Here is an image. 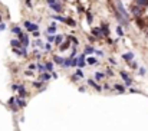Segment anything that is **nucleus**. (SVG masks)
Instances as JSON below:
<instances>
[{
  "instance_id": "obj_25",
  "label": "nucleus",
  "mask_w": 148,
  "mask_h": 131,
  "mask_svg": "<svg viewBox=\"0 0 148 131\" xmlns=\"http://www.w3.org/2000/svg\"><path fill=\"white\" fill-rule=\"evenodd\" d=\"M55 29H56V26H53V25L50 26V27H48V35H49V33H53L55 32Z\"/></svg>"
},
{
  "instance_id": "obj_44",
  "label": "nucleus",
  "mask_w": 148,
  "mask_h": 131,
  "mask_svg": "<svg viewBox=\"0 0 148 131\" xmlns=\"http://www.w3.org/2000/svg\"><path fill=\"white\" fill-rule=\"evenodd\" d=\"M0 19H1V16H0Z\"/></svg>"
},
{
  "instance_id": "obj_28",
  "label": "nucleus",
  "mask_w": 148,
  "mask_h": 131,
  "mask_svg": "<svg viewBox=\"0 0 148 131\" xmlns=\"http://www.w3.org/2000/svg\"><path fill=\"white\" fill-rule=\"evenodd\" d=\"M86 19H88V23H92V15H91V13H86Z\"/></svg>"
},
{
  "instance_id": "obj_26",
  "label": "nucleus",
  "mask_w": 148,
  "mask_h": 131,
  "mask_svg": "<svg viewBox=\"0 0 148 131\" xmlns=\"http://www.w3.org/2000/svg\"><path fill=\"white\" fill-rule=\"evenodd\" d=\"M63 65H65V66H72V58H71V59H66Z\"/></svg>"
},
{
  "instance_id": "obj_40",
  "label": "nucleus",
  "mask_w": 148,
  "mask_h": 131,
  "mask_svg": "<svg viewBox=\"0 0 148 131\" xmlns=\"http://www.w3.org/2000/svg\"><path fill=\"white\" fill-rule=\"evenodd\" d=\"M140 74H141V75L145 74V69H144V68H141V69H140Z\"/></svg>"
},
{
  "instance_id": "obj_14",
  "label": "nucleus",
  "mask_w": 148,
  "mask_h": 131,
  "mask_svg": "<svg viewBox=\"0 0 148 131\" xmlns=\"http://www.w3.org/2000/svg\"><path fill=\"white\" fill-rule=\"evenodd\" d=\"M49 79H50L49 74H42L40 75V81H49Z\"/></svg>"
},
{
  "instance_id": "obj_41",
  "label": "nucleus",
  "mask_w": 148,
  "mask_h": 131,
  "mask_svg": "<svg viewBox=\"0 0 148 131\" xmlns=\"http://www.w3.org/2000/svg\"><path fill=\"white\" fill-rule=\"evenodd\" d=\"M55 1H56V0H48V3H49V4H55Z\"/></svg>"
},
{
  "instance_id": "obj_33",
  "label": "nucleus",
  "mask_w": 148,
  "mask_h": 131,
  "mask_svg": "<svg viewBox=\"0 0 148 131\" xmlns=\"http://www.w3.org/2000/svg\"><path fill=\"white\" fill-rule=\"evenodd\" d=\"M33 87H36V88H39V87H42V82H33Z\"/></svg>"
},
{
  "instance_id": "obj_24",
  "label": "nucleus",
  "mask_w": 148,
  "mask_h": 131,
  "mask_svg": "<svg viewBox=\"0 0 148 131\" xmlns=\"http://www.w3.org/2000/svg\"><path fill=\"white\" fill-rule=\"evenodd\" d=\"M115 89H118L119 92H124V91H125V88H124L122 85H118V84H116V85H115Z\"/></svg>"
},
{
  "instance_id": "obj_13",
  "label": "nucleus",
  "mask_w": 148,
  "mask_h": 131,
  "mask_svg": "<svg viewBox=\"0 0 148 131\" xmlns=\"http://www.w3.org/2000/svg\"><path fill=\"white\" fill-rule=\"evenodd\" d=\"M137 23H138V27H141V29H144V27H145V22H144L142 19H140V17L137 19Z\"/></svg>"
},
{
  "instance_id": "obj_35",
  "label": "nucleus",
  "mask_w": 148,
  "mask_h": 131,
  "mask_svg": "<svg viewBox=\"0 0 148 131\" xmlns=\"http://www.w3.org/2000/svg\"><path fill=\"white\" fill-rule=\"evenodd\" d=\"M95 76H96V79H102V78H104V75L99 74V72H98V74H95Z\"/></svg>"
},
{
  "instance_id": "obj_21",
  "label": "nucleus",
  "mask_w": 148,
  "mask_h": 131,
  "mask_svg": "<svg viewBox=\"0 0 148 131\" xmlns=\"http://www.w3.org/2000/svg\"><path fill=\"white\" fill-rule=\"evenodd\" d=\"M46 69H48V71H53V64H52V62H48V64H46Z\"/></svg>"
},
{
  "instance_id": "obj_9",
  "label": "nucleus",
  "mask_w": 148,
  "mask_h": 131,
  "mask_svg": "<svg viewBox=\"0 0 148 131\" xmlns=\"http://www.w3.org/2000/svg\"><path fill=\"white\" fill-rule=\"evenodd\" d=\"M88 84H89L91 87H93L95 89H98V91L101 89V87H99V85H98V84H96L95 81H93V79H89V81H88Z\"/></svg>"
},
{
  "instance_id": "obj_43",
  "label": "nucleus",
  "mask_w": 148,
  "mask_h": 131,
  "mask_svg": "<svg viewBox=\"0 0 148 131\" xmlns=\"http://www.w3.org/2000/svg\"><path fill=\"white\" fill-rule=\"evenodd\" d=\"M26 4H27V6L30 7V6H32V4H30V0H26Z\"/></svg>"
},
{
  "instance_id": "obj_5",
  "label": "nucleus",
  "mask_w": 148,
  "mask_h": 131,
  "mask_svg": "<svg viewBox=\"0 0 148 131\" xmlns=\"http://www.w3.org/2000/svg\"><path fill=\"white\" fill-rule=\"evenodd\" d=\"M132 13H134L137 17H140L141 15H142V9H141V6H138V4L134 6V7H132Z\"/></svg>"
},
{
  "instance_id": "obj_22",
  "label": "nucleus",
  "mask_w": 148,
  "mask_h": 131,
  "mask_svg": "<svg viewBox=\"0 0 148 131\" xmlns=\"http://www.w3.org/2000/svg\"><path fill=\"white\" fill-rule=\"evenodd\" d=\"M66 23H68L69 26H72V27L76 25V23H75V20H72V19H66Z\"/></svg>"
},
{
  "instance_id": "obj_17",
  "label": "nucleus",
  "mask_w": 148,
  "mask_h": 131,
  "mask_svg": "<svg viewBox=\"0 0 148 131\" xmlns=\"http://www.w3.org/2000/svg\"><path fill=\"white\" fill-rule=\"evenodd\" d=\"M16 102L19 104V107H26V101H23L22 98H16Z\"/></svg>"
},
{
  "instance_id": "obj_8",
  "label": "nucleus",
  "mask_w": 148,
  "mask_h": 131,
  "mask_svg": "<svg viewBox=\"0 0 148 131\" xmlns=\"http://www.w3.org/2000/svg\"><path fill=\"white\" fill-rule=\"evenodd\" d=\"M10 43H12V46H13V48H22V46H23V43H20V42L19 41H15V39H13V41L10 42Z\"/></svg>"
},
{
  "instance_id": "obj_31",
  "label": "nucleus",
  "mask_w": 148,
  "mask_h": 131,
  "mask_svg": "<svg viewBox=\"0 0 148 131\" xmlns=\"http://www.w3.org/2000/svg\"><path fill=\"white\" fill-rule=\"evenodd\" d=\"M116 33H118V35H119V36H122V35H124L122 29H121V27H119V26H118V27H116Z\"/></svg>"
},
{
  "instance_id": "obj_34",
  "label": "nucleus",
  "mask_w": 148,
  "mask_h": 131,
  "mask_svg": "<svg viewBox=\"0 0 148 131\" xmlns=\"http://www.w3.org/2000/svg\"><path fill=\"white\" fill-rule=\"evenodd\" d=\"M19 88H20V87H19V85H17V84H13V85H12V89H13V91L19 89Z\"/></svg>"
},
{
  "instance_id": "obj_38",
  "label": "nucleus",
  "mask_w": 148,
  "mask_h": 131,
  "mask_svg": "<svg viewBox=\"0 0 148 131\" xmlns=\"http://www.w3.org/2000/svg\"><path fill=\"white\" fill-rule=\"evenodd\" d=\"M6 29V25L4 23H0V30H4Z\"/></svg>"
},
{
  "instance_id": "obj_32",
  "label": "nucleus",
  "mask_w": 148,
  "mask_h": 131,
  "mask_svg": "<svg viewBox=\"0 0 148 131\" xmlns=\"http://www.w3.org/2000/svg\"><path fill=\"white\" fill-rule=\"evenodd\" d=\"M76 76H81V78H83V72L81 71V69H78V71H76Z\"/></svg>"
},
{
  "instance_id": "obj_18",
  "label": "nucleus",
  "mask_w": 148,
  "mask_h": 131,
  "mask_svg": "<svg viewBox=\"0 0 148 131\" xmlns=\"http://www.w3.org/2000/svg\"><path fill=\"white\" fill-rule=\"evenodd\" d=\"M37 69H39V72H42V74H45L48 69H46V65H37Z\"/></svg>"
},
{
  "instance_id": "obj_6",
  "label": "nucleus",
  "mask_w": 148,
  "mask_h": 131,
  "mask_svg": "<svg viewBox=\"0 0 148 131\" xmlns=\"http://www.w3.org/2000/svg\"><path fill=\"white\" fill-rule=\"evenodd\" d=\"M122 58L127 61V62H130V61H132V59H134V53H131V52H130V53H124Z\"/></svg>"
},
{
  "instance_id": "obj_39",
  "label": "nucleus",
  "mask_w": 148,
  "mask_h": 131,
  "mask_svg": "<svg viewBox=\"0 0 148 131\" xmlns=\"http://www.w3.org/2000/svg\"><path fill=\"white\" fill-rule=\"evenodd\" d=\"M45 49H46V50H50V49H52V48H50V45H49V43H48V45H45Z\"/></svg>"
},
{
  "instance_id": "obj_15",
  "label": "nucleus",
  "mask_w": 148,
  "mask_h": 131,
  "mask_svg": "<svg viewBox=\"0 0 148 131\" xmlns=\"http://www.w3.org/2000/svg\"><path fill=\"white\" fill-rule=\"evenodd\" d=\"M96 62H98V59H96V58H93V56L88 58V64H89V65H93V64H96Z\"/></svg>"
},
{
  "instance_id": "obj_30",
  "label": "nucleus",
  "mask_w": 148,
  "mask_h": 131,
  "mask_svg": "<svg viewBox=\"0 0 148 131\" xmlns=\"http://www.w3.org/2000/svg\"><path fill=\"white\" fill-rule=\"evenodd\" d=\"M56 20H60V22H66V17H62V16H55Z\"/></svg>"
},
{
  "instance_id": "obj_11",
  "label": "nucleus",
  "mask_w": 148,
  "mask_h": 131,
  "mask_svg": "<svg viewBox=\"0 0 148 131\" xmlns=\"http://www.w3.org/2000/svg\"><path fill=\"white\" fill-rule=\"evenodd\" d=\"M53 59H55V62L59 64V65H63V64H65V59H63V58H60V56H55Z\"/></svg>"
},
{
  "instance_id": "obj_16",
  "label": "nucleus",
  "mask_w": 148,
  "mask_h": 131,
  "mask_svg": "<svg viewBox=\"0 0 148 131\" xmlns=\"http://www.w3.org/2000/svg\"><path fill=\"white\" fill-rule=\"evenodd\" d=\"M102 30H104V36H108V23H102Z\"/></svg>"
},
{
  "instance_id": "obj_7",
  "label": "nucleus",
  "mask_w": 148,
  "mask_h": 131,
  "mask_svg": "<svg viewBox=\"0 0 148 131\" xmlns=\"http://www.w3.org/2000/svg\"><path fill=\"white\" fill-rule=\"evenodd\" d=\"M78 59H79V64H78V65H79V68L85 66V64H86V62H85V55H81V56H78Z\"/></svg>"
},
{
  "instance_id": "obj_36",
  "label": "nucleus",
  "mask_w": 148,
  "mask_h": 131,
  "mask_svg": "<svg viewBox=\"0 0 148 131\" xmlns=\"http://www.w3.org/2000/svg\"><path fill=\"white\" fill-rule=\"evenodd\" d=\"M55 39H56V36H48V41L49 42H53Z\"/></svg>"
},
{
  "instance_id": "obj_10",
  "label": "nucleus",
  "mask_w": 148,
  "mask_h": 131,
  "mask_svg": "<svg viewBox=\"0 0 148 131\" xmlns=\"http://www.w3.org/2000/svg\"><path fill=\"white\" fill-rule=\"evenodd\" d=\"M137 4L141 7H145V6H148V0H137Z\"/></svg>"
},
{
  "instance_id": "obj_42",
  "label": "nucleus",
  "mask_w": 148,
  "mask_h": 131,
  "mask_svg": "<svg viewBox=\"0 0 148 131\" xmlns=\"http://www.w3.org/2000/svg\"><path fill=\"white\" fill-rule=\"evenodd\" d=\"M36 46H42V42L40 41H36Z\"/></svg>"
},
{
  "instance_id": "obj_2",
  "label": "nucleus",
  "mask_w": 148,
  "mask_h": 131,
  "mask_svg": "<svg viewBox=\"0 0 148 131\" xmlns=\"http://www.w3.org/2000/svg\"><path fill=\"white\" fill-rule=\"evenodd\" d=\"M119 75H121V78L124 79V82H125V85H131V84H132V79L130 78V76H128V75H127V72H124V71H121V72H119Z\"/></svg>"
},
{
  "instance_id": "obj_12",
  "label": "nucleus",
  "mask_w": 148,
  "mask_h": 131,
  "mask_svg": "<svg viewBox=\"0 0 148 131\" xmlns=\"http://www.w3.org/2000/svg\"><path fill=\"white\" fill-rule=\"evenodd\" d=\"M26 89H25V87H20L19 88V95H20V98H23V97H26Z\"/></svg>"
},
{
  "instance_id": "obj_19",
  "label": "nucleus",
  "mask_w": 148,
  "mask_h": 131,
  "mask_svg": "<svg viewBox=\"0 0 148 131\" xmlns=\"http://www.w3.org/2000/svg\"><path fill=\"white\" fill-rule=\"evenodd\" d=\"M50 7L53 9V10H56V12H60V4H56V3H55V4H50Z\"/></svg>"
},
{
  "instance_id": "obj_37",
  "label": "nucleus",
  "mask_w": 148,
  "mask_h": 131,
  "mask_svg": "<svg viewBox=\"0 0 148 131\" xmlns=\"http://www.w3.org/2000/svg\"><path fill=\"white\" fill-rule=\"evenodd\" d=\"M92 32H93V35H101V30L99 29H93Z\"/></svg>"
},
{
  "instance_id": "obj_4",
  "label": "nucleus",
  "mask_w": 148,
  "mask_h": 131,
  "mask_svg": "<svg viewBox=\"0 0 148 131\" xmlns=\"http://www.w3.org/2000/svg\"><path fill=\"white\" fill-rule=\"evenodd\" d=\"M19 41L23 43V46H26V48H27V45H29V38H27L26 35L20 33V35H19Z\"/></svg>"
},
{
  "instance_id": "obj_1",
  "label": "nucleus",
  "mask_w": 148,
  "mask_h": 131,
  "mask_svg": "<svg viewBox=\"0 0 148 131\" xmlns=\"http://www.w3.org/2000/svg\"><path fill=\"white\" fill-rule=\"evenodd\" d=\"M116 7H118L119 13H121L125 19H128V17H130V16H128V13H127V10L124 9V6H122V3H121V1H116Z\"/></svg>"
},
{
  "instance_id": "obj_20",
  "label": "nucleus",
  "mask_w": 148,
  "mask_h": 131,
  "mask_svg": "<svg viewBox=\"0 0 148 131\" xmlns=\"http://www.w3.org/2000/svg\"><path fill=\"white\" fill-rule=\"evenodd\" d=\"M62 41H63V36H60V35H58V36H56V39H55L56 45H60V43H62Z\"/></svg>"
},
{
  "instance_id": "obj_29",
  "label": "nucleus",
  "mask_w": 148,
  "mask_h": 131,
  "mask_svg": "<svg viewBox=\"0 0 148 131\" xmlns=\"http://www.w3.org/2000/svg\"><path fill=\"white\" fill-rule=\"evenodd\" d=\"M12 32L16 33V35H20V29H19V27H13V29H12Z\"/></svg>"
},
{
  "instance_id": "obj_27",
  "label": "nucleus",
  "mask_w": 148,
  "mask_h": 131,
  "mask_svg": "<svg viewBox=\"0 0 148 131\" xmlns=\"http://www.w3.org/2000/svg\"><path fill=\"white\" fill-rule=\"evenodd\" d=\"M92 52H93V48H92V46H88V48L85 49V53H92Z\"/></svg>"
},
{
  "instance_id": "obj_23",
  "label": "nucleus",
  "mask_w": 148,
  "mask_h": 131,
  "mask_svg": "<svg viewBox=\"0 0 148 131\" xmlns=\"http://www.w3.org/2000/svg\"><path fill=\"white\" fill-rule=\"evenodd\" d=\"M68 46H69V42H66V43H63V45H60L59 49H60V50H66V49H68Z\"/></svg>"
},
{
  "instance_id": "obj_3",
  "label": "nucleus",
  "mask_w": 148,
  "mask_h": 131,
  "mask_svg": "<svg viewBox=\"0 0 148 131\" xmlns=\"http://www.w3.org/2000/svg\"><path fill=\"white\" fill-rule=\"evenodd\" d=\"M25 26H26V29L30 30V32H36L37 27H39L37 25H35V23H32V22H25Z\"/></svg>"
}]
</instances>
